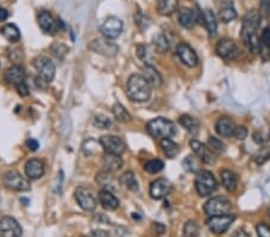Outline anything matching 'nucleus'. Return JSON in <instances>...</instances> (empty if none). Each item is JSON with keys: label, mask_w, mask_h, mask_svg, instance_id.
I'll return each mask as SVG.
<instances>
[{"label": "nucleus", "mask_w": 270, "mask_h": 237, "mask_svg": "<svg viewBox=\"0 0 270 237\" xmlns=\"http://www.w3.org/2000/svg\"><path fill=\"white\" fill-rule=\"evenodd\" d=\"M259 23H261V13L257 10L248 11L243 20L240 38L251 52H259V48H261V41L256 35L259 28Z\"/></svg>", "instance_id": "f257e3e1"}, {"label": "nucleus", "mask_w": 270, "mask_h": 237, "mask_svg": "<svg viewBox=\"0 0 270 237\" xmlns=\"http://www.w3.org/2000/svg\"><path fill=\"white\" fill-rule=\"evenodd\" d=\"M126 95L131 101L142 103V102L149 101L152 96V86L148 83L147 79L143 77V75L130 76L128 84H126Z\"/></svg>", "instance_id": "f03ea898"}, {"label": "nucleus", "mask_w": 270, "mask_h": 237, "mask_svg": "<svg viewBox=\"0 0 270 237\" xmlns=\"http://www.w3.org/2000/svg\"><path fill=\"white\" fill-rule=\"evenodd\" d=\"M147 131L154 138H172L177 133V127L171 120L166 118H156L149 121L147 125Z\"/></svg>", "instance_id": "7ed1b4c3"}, {"label": "nucleus", "mask_w": 270, "mask_h": 237, "mask_svg": "<svg viewBox=\"0 0 270 237\" xmlns=\"http://www.w3.org/2000/svg\"><path fill=\"white\" fill-rule=\"evenodd\" d=\"M196 191L198 196L209 197L218 189V181L214 178L213 173L208 170H201L196 178Z\"/></svg>", "instance_id": "20e7f679"}, {"label": "nucleus", "mask_w": 270, "mask_h": 237, "mask_svg": "<svg viewBox=\"0 0 270 237\" xmlns=\"http://www.w3.org/2000/svg\"><path fill=\"white\" fill-rule=\"evenodd\" d=\"M232 210V204L228 199L222 197H214L209 199L204 205V212L209 217L214 216L229 215Z\"/></svg>", "instance_id": "39448f33"}, {"label": "nucleus", "mask_w": 270, "mask_h": 237, "mask_svg": "<svg viewBox=\"0 0 270 237\" xmlns=\"http://www.w3.org/2000/svg\"><path fill=\"white\" fill-rule=\"evenodd\" d=\"M2 182L7 188L12 189L16 192H26L30 189V183L26 180L25 178H23L18 171L10 170L6 171L2 176Z\"/></svg>", "instance_id": "423d86ee"}, {"label": "nucleus", "mask_w": 270, "mask_h": 237, "mask_svg": "<svg viewBox=\"0 0 270 237\" xmlns=\"http://www.w3.org/2000/svg\"><path fill=\"white\" fill-rule=\"evenodd\" d=\"M235 220L234 215H224V216H214V217H209L206 220V226L209 230L216 235H222L226 233Z\"/></svg>", "instance_id": "0eeeda50"}, {"label": "nucleus", "mask_w": 270, "mask_h": 237, "mask_svg": "<svg viewBox=\"0 0 270 237\" xmlns=\"http://www.w3.org/2000/svg\"><path fill=\"white\" fill-rule=\"evenodd\" d=\"M124 29V23L120 18L114 17V16H110V17L106 18L101 24V30L102 35L108 40H115L120 36V34L123 33Z\"/></svg>", "instance_id": "6e6552de"}, {"label": "nucleus", "mask_w": 270, "mask_h": 237, "mask_svg": "<svg viewBox=\"0 0 270 237\" xmlns=\"http://www.w3.org/2000/svg\"><path fill=\"white\" fill-rule=\"evenodd\" d=\"M90 51L94 53H97V54L103 55V57L112 58L115 57L119 52V47L116 46L114 42H112L108 39H96L94 41L90 42L88 46Z\"/></svg>", "instance_id": "1a4fd4ad"}, {"label": "nucleus", "mask_w": 270, "mask_h": 237, "mask_svg": "<svg viewBox=\"0 0 270 237\" xmlns=\"http://www.w3.org/2000/svg\"><path fill=\"white\" fill-rule=\"evenodd\" d=\"M100 145L102 146V149L105 150L106 154H112V155H123L126 150V144L123 140V138L116 136H112V134H108V136H103L100 139Z\"/></svg>", "instance_id": "9d476101"}, {"label": "nucleus", "mask_w": 270, "mask_h": 237, "mask_svg": "<svg viewBox=\"0 0 270 237\" xmlns=\"http://www.w3.org/2000/svg\"><path fill=\"white\" fill-rule=\"evenodd\" d=\"M34 66H35L41 80L51 83L55 76V65L53 64L52 60L47 57H39L34 61Z\"/></svg>", "instance_id": "9b49d317"}, {"label": "nucleus", "mask_w": 270, "mask_h": 237, "mask_svg": "<svg viewBox=\"0 0 270 237\" xmlns=\"http://www.w3.org/2000/svg\"><path fill=\"white\" fill-rule=\"evenodd\" d=\"M75 198L79 206L86 211L95 210L97 205L96 196L91 189L87 187H78L75 192Z\"/></svg>", "instance_id": "f8f14e48"}, {"label": "nucleus", "mask_w": 270, "mask_h": 237, "mask_svg": "<svg viewBox=\"0 0 270 237\" xmlns=\"http://www.w3.org/2000/svg\"><path fill=\"white\" fill-rule=\"evenodd\" d=\"M216 53L225 60H234L239 57V47L231 39H221L216 44Z\"/></svg>", "instance_id": "ddd939ff"}, {"label": "nucleus", "mask_w": 270, "mask_h": 237, "mask_svg": "<svg viewBox=\"0 0 270 237\" xmlns=\"http://www.w3.org/2000/svg\"><path fill=\"white\" fill-rule=\"evenodd\" d=\"M0 231L4 237H21L22 236V228L20 223L13 217H2L0 219Z\"/></svg>", "instance_id": "4468645a"}, {"label": "nucleus", "mask_w": 270, "mask_h": 237, "mask_svg": "<svg viewBox=\"0 0 270 237\" xmlns=\"http://www.w3.org/2000/svg\"><path fill=\"white\" fill-rule=\"evenodd\" d=\"M177 55H178L180 61L184 65H186L187 67H195L198 64L197 54L185 42H181V43L178 44V47H177Z\"/></svg>", "instance_id": "2eb2a0df"}, {"label": "nucleus", "mask_w": 270, "mask_h": 237, "mask_svg": "<svg viewBox=\"0 0 270 237\" xmlns=\"http://www.w3.org/2000/svg\"><path fill=\"white\" fill-rule=\"evenodd\" d=\"M171 189L172 186L168 180H166V178H158V180L153 181L152 184H150L149 193L153 199L161 200L165 199L168 196Z\"/></svg>", "instance_id": "dca6fc26"}, {"label": "nucleus", "mask_w": 270, "mask_h": 237, "mask_svg": "<svg viewBox=\"0 0 270 237\" xmlns=\"http://www.w3.org/2000/svg\"><path fill=\"white\" fill-rule=\"evenodd\" d=\"M190 147L195 152L196 156L200 158L203 163H205V164H214L215 163V156H214L213 151L209 147H206L205 145L197 140H191L190 141Z\"/></svg>", "instance_id": "f3484780"}, {"label": "nucleus", "mask_w": 270, "mask_h": 237, "mask_svg": "<svg viewBox=\"0 0 270 237\" xmlns=\"http://www.w3.org/2000/svg\"><path fill=\"white\" fill-rule=\"evenodd\" d=\"M39 25L42 31L48 35H55L59 30V22L49 12H41L39 16Z\"/></svg>", "instance_id": "a211bd4d"}, {"label": "nucleus", "mask_w": 270, "mask_h": 237, "mask_svg": "<svg viewBox=\"0 0 270 237\" xmlns=\"http://www.w3.org/2000/svg\"><path fill=\"white\" fill-rule=\"evenodd\" d=\"M5 79L7 83L12 84V85L17 86L20 84L25 83V71L22 66L13 65L9 67L5 72Z\"/></svg>", "instance_id": "6ab92c4d"}, {"label": "nucleus", "mask_w": 270, "mask_h": 237, "mask_svg": "<svg viewBox=\"0 0 270 237\" xmlns=\"http://www.w3.org/2000/svg\"><path fill=\"white\" fill-rule=\"evenodd\" d=\"M198 16L202 20V23L204 24V26L208 30L209 36L210 38H214L218 34V23H216V17L214 15V12L211 10L206 9L204 11H201L198 13Z\"/></svg>", "instance_id": "aec40b11"}, {"label": "nucleus", "mask_w": 270, "mask_h": 237, "mask_svg": "<svg viewBox=\"0 0 270 237\" xmlns=\"http://www.w3.org/2000/svg\"><path fill=\"white\" fill-rule=\"evenodd\" d=\"M44 174H45V164L42 160L33 158V159L26 162L25 175L28 176V178H30V180H36V178H41Z\"/></svg>", "instance_id": "412c9836"}, {"label": "nucleus", "mask_w": 270, "mask_h": 237, "mask_svg": "<svg viewBox=\"0 0 270 237\" xmlns=\"http://www.w3.org/2000/svg\"><path fill=\"white\" fill-rule=\"evenodd\" d=\"M198 18V13H196L195 10L190 7H181L178 12V20L180 25L186 29L193 28Z\"/></svg>", "instance_id": "4be33fe9"}, {"label": "nucleus", "mask_w": 270, "mask_h": 237, "mask_svg": "<svg viewBox=\"0 0 270 237\" xmlns=\"http://www.w3.org/2000/svg\"><path fill=\"white\" fill-rule=\"evenodd\" d=\"M235 127L237 125L234 123V121L229 118H220L216 122L215 128L216 132L220 137H224V138H228V137H232L234 134Z\"/></svg>", "instance_id": "5701e85b"}, {"label": "nucleus", "mask_w": 270, "mask_h": 237, "mask_svg": "<svg viewBox=\"0 0 270 237\" xmlns=\"http://www.w3.org/2000/svg\"><path fill=\"white\" fill-rule=\"evenodd\" d=\"M143 77L147 79V81L150 84L152 88L158 89L162 85V77L154 66L145 65L143 67Z\"/></svg>", "instance_id": "b1692460"}, {"label": "nucleus", "mask_w": 270, "mask_h": 237, "mask_svg": "<svg viewBox=\"0 0 270 237\" xmlns=\"http://www.w3.org/2000/svg\"><path fill=\"white\" fill-rule=\"evenodd\" d=\"M97 197H99V201H100V204L103 206V209L114 211L119 207V200L116 199L112 192L102 189Z\"/></svg>", "instance_id": "393cba45"}, {"label": "nucleus", "mask_w": 270, "mask_h": 237, "mask_svg": "<svg viewBox=\"0 0 270 237\" xmlns=\"http://www.w3.org/2000/svg\"><path fill=\"white\" fill-rule=\"evenodd\" d=\"M102 167L105 168L106 171H116L123 167V159L119 155H112V154H106L102 158Z\"/></svg>", "instance_id": "a878e982"}, {"label": "nucleus", "mask_w": 270, "mask_h": 237, "mask_svg": "<svg viewBox=\"0 0 270 237\" xmlns=\"http://www.w3.org/2000/svg\"><path fill=\"white\" fill-rule=\"evenodd\" d=\"M238 17V13L235 11L233 2L226 1L221 5L219 10V20L222 23H229Z\"/></svg>", "instance_id": "bb28decb"}, {"label": "nucleus", "mask_w": 270, "mask_h": 237, "mask_svg": "<svg viewBox=\"0 0 270 237\" xmlns=\"http://www.w3.org/2000/svg\"><path fill=\"white\" fill-rule=\"evenodd\" d=\"M221 183L227 192H234L238 187V176L232 170L221 171Z\"/></svg>", "instance_id": "cd10ccee"}, {"label": "nucleus", "mask_w": 270, "mask_h": 237, "mask_svg": "<svg viewBox=\"0 0 270 237\" xmlns=\"http://www.w3.org/2000/svg\"><path fill=\"white\" fill-rule=\"evenodd\" d=\"M179 0H158V15L161 16H171L178 9Z\"/></svg>", "instance_id": "c85d7f7f"}, {"label": "nucleus", "mask_w": 270, "mask_h": 237, "mask_svg": "<svg viewBox=\"0 0 270 237\" xmlns=\"http://www.w3.org/2000/svg\"><path fill=\"white\" fill-rule=\"evenodd\" d=\"M179 123L191 134H197L200 131V122L197 118L190 117V115H181L179 118Z\"/></svg>", "instance_id": "c756f323"}, {"label": "nucleus", "mask_w": 270, "mask_h": 237, "mask_svg": "<svg viewBox=\"0 0 270 237\" xmlns=\"http://www.w3.org/2000/svg\"><path fill=\"white\" fill-rule=\"evenodd\" d=\"M96 181L100 186L105 187L106 191H115L116 187L114 183V178L112 176V173L110 171H102L96 176Z\"/></svg>", "instance_id": "7c9ffc66"}, {"label": "nucleus", "mask_w": 270, "mask_h": 237, "mask_svg": "<svg viewBox=\"0 0 270 237\" xmlns=\"http://www.w3.org/2000/svg\"><path fill=\"white\" fill-rule=\"evenodd\" d=\"M161 147H162V151L165 152V155L168 158H176L180 152L179 145L174 143L171 138L161 139Z\"/></svg>", "instance_id": "2f4dec72"}, {"label": "nucleus", "mask_w": 270, "mask_h": 237, "mask_svg": "<svg viewBox=\"0 0 270 237\" xmlns=\"http://www.w3.org/2000/svg\"><path fill=\"white\" fill-rule=\"evenodd\" d=\"M120 183L132 192H137L139 189L138 181L132 171H126L120 176Z\"/></svg>", "instance_id": "473e14b6"}, {"label": "nucleus", "mask_w": 270, "mask_h": 237, "mask_svg": "<svg viewBox=\"0 0 270 237\" xmlns=\"http://www.w3.org/2000/svg\"><path fill=\"white\" fill-rule=\"evenodd\" d=\"M1 34L10 42H18L21 40V31L15 24H6L2 26Z\"/></svg>", "instance_id": "72a5a7b5"}, {"label": "nucleus", "mask_w": 270, "mask_h": 237, "mask_svg": "<svg viewBox=\"0 0 270 237\" xmlns=\"http://www.w3.org/2000/svg\"><path fill=\"white\" fill-rule=\"evenodd\" d=\"M153 42H154L155 49L158 53H166L168 51L169 42L163 33L156 34V35L154 36V39H153Z\"/></svg>", "instance_id": "f704fd0d"}, {"label": "nucleus", "mask_w": 270, "mask_h": 237, "mask_svg": "<svg viewBox=\"0 0 270 237\" xmlns=\"http://www.w3.org/2000/svg\"><path fill=\"white\" fill-rule=\"evenodd\" d=\"M112 110L113 114H114V118L118 121H120V122H130L132 120V117L130 115V113L120 103H115L113 105Z\"/></svg>", "instance_id": "c9c22d12"}, {"label": "nucleus", "mask_w": 270, "mask_h": 237, "mask_svg": "<svg viewBox=\"0 0 270 237\" xmlns=\"http://www.w3.org/2000/svg\"><path fill=\"white\" fill-rule=\"evenodd\" d=\"M202 160L200 159L197 156H187L185 158V160L182 162V165L187 171L190 173H197L200 170V165Z\"/></svg>", "instance_id": "e433bc0d"}, {"label": "nucleus", "mask_w": 270, "mask_h": 237, "mask_svg": "<svg viewBox=\"0 0 270 237\" xmlns=\"http://www.w3.org/2000/svg\"><path fill=\"white\" fill-rule=\"evenodd\" d=\"M165 168V163L161 159H152L144 164V170L149 174H158L163 170Z\"/></svg>", "instance_id": "4c0bfd02"}, {"label": "nucleus", "mask_w": 270, "mask_h": 237, "mask_svg": "<svg viewBox=\"0 0 270 237\" xmlns=\"http://www.w3.org/2000/svg\"><path fill=\"white\" fill-rule=\"evenodd\" d=\"M209 149L211 151L216 152V154H224L226 151V145L222 140H220L219 138H215V137H209Z\"/></svg>", "instance_id": "58836bf2"}, {"label": "nucleus", "mask_w": 270, "mask_h": 237, "mask_svg": "<svg viewBox=\"0 0 270 237\" xmlns=\"http://www.w3.org/2000/svg\"><path fill=\"white\" fill-rule=\"evenodd\" d=\"M269 159H270V147L268 146L261 147V149L258 150L257 154L255 155V157H253V160H255L256 164L258 165L264 164V163Z\"/></svg>", "instance_id": "ea45409f"}, {"label": "nucleus", "mask_w": 270, "mask_h": 237, "mask_svg": "<svg viewBox=\"0 0 270 237\" xmlns=\"http://www.w3.org/2000/svg\"><path fill=\"white\" fill-rule=\"evenodd\" d=\"M94 125L96 126L100 130H106V128H110L112 125V121L106 115H96L94 118Z\"/></svg>", "instance_id": "a19ab883"}, {"label": "nucleus", "mask_w": 270, "mask_h": 237, "mask_svg": "<svg viewBox=\"0 0 270 237\" xmlns=\"http://www.w3.org/2000/svg\"><path fill=\"white\" fill-rule=\"evenodd\" d=\"M200 234V228H198L196 222H187L184 226V236L185 237H197Z\"/></svg>", "instance_id": "79ce46f5"}, {"label": "nucleus", "mask_w": 270, "mask_h": 237, "mask_svg": "<svg viewBox=\"0 0 270 237\" xmlns=\"http://www.w3.org/2000/svg\"><path fill=\"white\" fill-rule=\"evenodd\" d=\"M51 51L53 54L55 55V57L58 58V59H64V57L66 54H68V48L65 46V44L63 43H54L53 46L51 47Z\"/></svg>", "instance_id": "37998d69"}, {"label": "nucleus", "mask_w": 270, "mask_h": 237, "mask_svg": "<svg viewBox=\"0 0 270 237\" xmlns=\"http://www.w3.org/2000/svg\"><path fill=\"white\" fill-rule=\"evenodd\" d=\"M135 22H136L137 26H138L141 30H144V29H147L148 26L150 25V20L147 17V16L142 15L141 12L136 13L135 15Z\"/></svg>", "instance_id": "c03bdc74"}, {"label": "nucleus", "mask_w": 270, "mask_h": 237, "mask_svg": "<svg viewBox=\"0 0 270 237\" xmlns=\"http://www.w3.org/2000/svg\"><path fill=\"white\" fill-rule=\"evenodd\" d=\"M258 237H270V225L267 223H259L256 226Z\"/></svg>", "instance_id": "a18cd8bd"}, {"label": "nucleus", "mask_w": 270, "mask_h": 237, "mask_svg": "<svg viewBox=\"0 0 270 237\" xmlns=\"http://www.w3.org/2000/svg\"><path fill=\"white\" fill-rule=\"evenodd\" d=\"M261 46L264 47V48L270 49V28L263 29L261 35Z\"/></svg>", "instance_id": "49530a36"}, {"label": "nucleus", "mask_w": 270, "mask_h": 237, "mask_svg": "<svg viewBox=\"0 0 270 237\" xmlns=\"http://www.w3.org/2000/svg\"><path fill=\"white\" fill-rule=\"evenodd\" d=\"M233 137L237 138L238 140H244L246 137H248V128L244 127V126H237Z\"/></svg>", "instance_id": "de8ad7c7"}, {"label": "nucleus", "mask_w": 270, "mask_h": 237, "mask_svg": "<svg viewBox=\"0 0 270 237\" xmlns=\"http://www.w3.org/2000/svg\"><path fill=\"white\" fill-rule=\"evenodd\" d=\"M137 55L144 62L148 61V57H149V49H148V47L145 44H139L137 47Z\"/></svg>", "instance_id": "09e8293b"}, {"label": "nucleus", "mask_w": 270, "mask_h": 237, "mask_svg": "<svg viewBox=\"0 0 270 237\" xmlns=\"http://www.w3.org/2000/svg\"><path fill=\"white\" fill-rule=\"evenodd\" d=\"M16 89H17V92L21 95V96L25 97L29 95V88H28V85H26V83L20 84V85L16 86Z\"/></svg>", "instance_id": "8fccbe9b"}, {"label": "nucleus", "mask_w": 270, "mask_h": 237, "mask_svg": "<svg viewBox=\"0 0 270 237\" xmlns=\"http://www.w3.org/2000/svg\"><path fill=\"white\" fill-rule=\"evenodd\" d=\"M89 237H110L107 231L101 230V229H97V230H92L89 234Z\"/></svg>", "instance_id": "3c124183"}, {"label": "nucleus", "mask_w": 270, "mask_h": 237, "mask_svg": "<svg viewBox=\"0 0 270 237\" xmlns=\"http://www.w3.org/2000/svg\"><path fill=\"white\" fill-rule=\"evenodd\" d=\"M26 146H28V149L31 150V151H36V150L39 149V143L35 139H29V140H26Z\"/></svg>", "instance_id": "603ef678"}, {"label": "nucleus", "mask_w": 270, "mask_h": 237, "mask_svg": "<svg viewBox=\"0 0 270 237\" xmlns=\"http://www.w3.org/2000/svg\"><path fill=\"white\" fill-rule=\"evenodd\" d=\"M153 228L155 229L158 235H162V234L166 231V226L162 225L161 223H153Z\"/></svg>", "instance_id": "864d4df0"}, {"label": "nucleus", "mask_w": 270, "mask_h": 237, "mask_svg": "<svg viewBox=\"0 0 270 237\" xmlns=\"http://www.w3.org/2000/svg\"><path fill=\"white\" fill-rule=\"evenodd\" d=\"M232 237H250V235L246 233L244 229H238L237 231H234V233H233Z\"/></svg>", "instance_id": "5fc2aeb1"}, {"label": "nucleus", "mask_w": 270, "mask_h": 237, "mask_svg": "<svg viewBox=\"0 0 270 237\" xmlns=\"http://www.w3.org/2000/svg\"><path fill=\"white\" fill-rule=\"evenodd\" d=\"M261 5L263 7L264 12L270 15V0H261Z\"/></svg>", "instance_id": "6e6d98bb"}, {"label": "nucleus", "mask_w": 270, "mask_h": 237, "mask_svg": "<svg viewBox=\"0 0 270 237\" xmlns=\"http://www.w3.org/2000/svg\"><path fill=\"white\" fill-rule=\"evenodd\" d=\"M7 17H9V12H7L5 9H2V7H0V22L6 20Z\"/></svg>", "instance_id": "4d7b16f0"}]
</instances>
